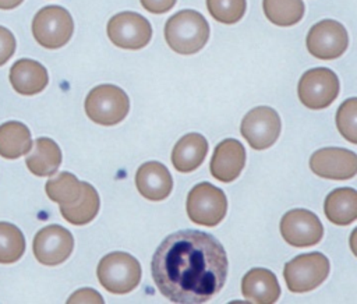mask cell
I'll return each mask as SVG.
<instances>
[{
    "label": "cell",
    "mask_w": 357,
    "mask_h": 304,
    "mask_svg": "<svg viewBox=\"0 0 357 304\" xmlns=\"http://www.w3.org/2000/svg\"><path fill=\"white\" fill-rule=\"evenodd\" d=\"M227 255L218 238L178 230L156 248L151 271L159 291L173 303L201 304L218 294L227 276Z\"/></svg>",
    "instance_id": "cell-1"
},
{
    "label": "cell",
    "mask_w": 357,
    "mask_h": 304,
    "mask_svg": "<svg viewBox=\"0 0 357 304\" xmlns=\"http://www.w3.org/2000/svg\"><path fill=\"white\" fill-rule=\"evenodd\" d=\"M165 39L172 50L180 54L199 52L209 39V24L195 10H181L165 25Z\"/></svg>",
    "instance_id": "cell-2"
},
{
    "label": "cell",
    "mask_w": 357,
    "mask_h": 304,
    "mask_svg": "<svg viewBox=\"0 0 357 304\" xmlns=\"http://www.w3.org/2000/svg\"><path fill=\"white\" fill-rule=\"evenodd\" d=\"M100 284L113 294H127L141 280V265L128 252L114 251L105 255L98 265Z\"/></svg>",
    "instance_id": "cell-3"
},
{
    "label": "cell",
    "mask_w": 357,
    "mask_h": 304,
    "mask_svg": "<svg viewBox=\"0 0 357 304\" xmlns=\"http://www.w3.org/2000/svg\"><path fill=\"white\" fill-rule=\"evenodd\" d=\"M130 110L127 93L112 84H102L89 91L85 99L86 116L96 124L114 126L120 123Z\"/></svg>",
    "instance_id": "cell-4"
},
{
    "label": "cell",
    "mask_w": 357,
    "mask_h": 304,
    "mask_svg": "<svg viewBox=\"0 0 357 304\" xmlns=\"http://www.w3.org/2000/svg\"><path fill=\"white\" fill-rule=\"evenodd\" d=\"M73 17L61 6H46L40 8L32 20L33 38L45 49H59L64 46L73 36Z\"/></svg>",
    "instance_id": "cell-5"
},
{
    "label": "cell",
    "mask_w": 357,
    "mask_h": 304,
    "mask_svg": "<svg viewBox=\"0 0 357 304\" xmlns=\"http://www.w3.org/2000/svg\"><path fill=\"white\" fill-rule=\"evenodd\" d=\"M227 199L225 192L211 183H199L187 197L188 218L201 226L213 227L226 216Z\"/></svg>",
    "instance_id": "cell-6"
},
{
    "label": "cell",
    "mask_w": 357,
    "mask_h": 304,
    "mask_svg": "<svg viewBox=\"0 0 357 304\" xmlns=\"http://www.w3.org/2000/svg\"><path fill=\"white\" fill-rule=\"evenodd\" d=\"M329 273V259L322 252L301 254L284 265L283 276L293 293H305L318 287Z\"/></svg>",
    "instance_id": "cell-7"
},
{
    "label": "cell",
    "mask_w": 357,
    "mask_h": 304,
    "mask_svg": "<svg viewBox=\"0 0 357 304\" xmlns=\"http://www.w3.org/2000/svg\"><path fill=\"white\" fill-rule=\"evenodd\" d=\"M297 92L305 107L314 110L328 107L339 93L337 75L326 67L311 68L301 75Z\"/></svg>",
    "instance_id": "cell-8"
},
{
    "label": "cell",
    "mask_w": 357,
    "mask_h": 304,
    "mask_svg": "<svg viewBox=\"0 0 357 304\" xmlns=\"http://www.w3.org/2000/svg\"><path fill=\"white\" fill-rule=\"evenodd\" d=\"M107 36L117 47L138 50L149 43L152 38V26L141 14L123 11L109 20Z\"/></svg>",
    "instance_id": "cell-9"
},
{
    "label": "cell",
    "mask_w": 357,
    "mask_h": 304,
    "mask_svg": "<svg viewBox=\"0 0 357 304\" xmlns=\"http://www.w3.org/2000/svg\"><path fill=\"white\" fill-rule=\"evenodd\" d=\"M240 130L251 148L262 151L273 145L279 138L280 117L275 109L258 106L244 116Z\"/></svg>",
    "instance_id": "cell-10"
},
{
    "label": "cell",
    "mask_w": 357,
    "mask_h": 304,
    "mask_svg": "<svg viewBox=\"0 0 357 304\" xmlns=\"http://www.w3.org/2000/svg\"><path fill=\"white\" fill-rule=\"evenodd\" d=\"M308 52L321 60H333L342 56L349 45L346 28L335 20L317 22L307 33Z\"/></svg>",
    "instance_id": "cell-11"
},
{
    "label": "cell",
    "mask_w": 357,
    "mask_h": 304,
    "mask_svg": "<svg viewBox=\"0 0 357 304\" xmlns=\"http://www.w3.org/2000/svg\"><path fill=\"white\" fill-rule=\"evenodd\" d=\"M280 233L293 247H311L321 241L324 226L318 216L308 209H291L280 220Z\"/></svg>",
    "instance_id": "cell-12"
},
{
    "label": "cell",
    "mask_w": 357,
    "mask_h": 304,
    "mask_svg": "<svg viewBox=\"0 0 357 304\" xmlns=\"http://www.w3.org/2000/svg\"><path fill=\"white\" fill-rule=\"evenodd\" d=\"M32 248L40 264L54 266L70 257L74 248V237L66 227L49 225L35 234Z\"/></svg>",
    "instance_id": "cell-13"
},
{
    "label": "cell",
    "mask_w": 357,
    "mask_h": 304,
    "mask_svg": "<svg viewBox=\"0 0 357 304\" xmlns=\"http://www.w3.org/2000/svg\"><path fill=\"white\" fill-rule=\"evenodd\" d=\"M310 167L319 177L347 180L357 173V155L344 148H322L311 155Z\"/></svg>",
    "instance_id": "cell-14"
},
{
    "label": "cell",
    "mask_w": 357,
    "mask_h": 304,
    "mask_svg": "<svg viewBox=\"0 0 357 304\" xmlns=\"http://www.w3.org/2000/svg\"><path fill=\"white\" fill-rule=\"evenodd\" d=\"M245 165V149L243 144L234 138L219 142L211 159V174L222 181L231 183L236 180Z\"/></svg>",
    "instance_id": "cell-15"
},
{
    "label": "cell",
    "mask_w": 357,
    "mask_h": 304,
    "mask_svg": "<svg viewBox=\"0 0 357 304\" xmlns=\"http://www.w3.org/2000/svg\"><path fill=\"white\" fill-rule=\"evenodd\" d=\"M135 185L138 192L146 199L162 201L172 192L173 178L163 163L151 160L138 167Z\"/></svg>",
    "instance_id": "cell-16"
},
{
    "label": "cell",
    "mask_w": 357,
    "mask_h": 304,
    "mask_svg": "<svg viewBox=\"0 0 357 304\" xmlns=\"http://www.w3.org/2000/svg\"><path fill=\"white\" fill-rule=\"evenodd\" d=\"M10 82L17 93L31 96L46 88L49 75L39 61L20 59L10 68Z\"/></svg>",
    "instance_id": "cell-17"
},
{
    "label": "cell",
    "mask_w": 357,
    "mask_h": 304,
    "mask_svg": "<svg viewBox=\"0 0 357 304\" xmlns=\"http://www.w3.org/2000/svg\"><path fill=\"white\" fill-rule=\"evenodd\" d=\"M241 293L244 298L252 303L272 304L280 296V286L273 272L265 268H254L244 275Z\"/></svg>",
    "instance_id": "cell-18"
},
{
    "label": "cell",
    "mask_w": 357,
    "mask_h": 304,
    "mask_svg": "<svg viewBox=\"0 0 357 304\" xmlns=\"http://www.w3.org/2000/svg\"><path fill=\"white\" fill-rule=\"evenodd\" d=\"M208 152V141L198 132L181 137L172 151V163L181 173L194 172L201 166Z\"/></svg>",
    "instance_id": "cell-19"
},
{
    "label": "cell",
    "mask_w": 357,
    "mask_h": 304,
    "mask_svg": "<svg viewBox=\"0 0 357 304\" xmlns=\"http://www.w3.org/2000/svg\"><path fill=\"white\" fill-rule=\"evenodd\" d=\"M324 211L326 218L339 226H347L357 218V191L354 188H336L328 194Z\"/></svg>",
    "instance_id": "cell-20"
},
{
    "label": "cell",
    "mask_w": 357,
    "mask_h": 304,
    "mask_svg": "<svg viewBox=\"0 0 357 304\" xmlns=\"http://www.w3.org/2000/svg\"><path fill=\"white\" fill-rule=\"evenodd\" d=\"M25 163L29 172L35 176H52L57 172L61 163V151L53 139L38 138L35 141V148L26 156Z\"/></svg>",
    "instance_id": "cell-21"
},
{
    "label": "cell",
    "mask_w": 357,
    "mask_h": 304,
    "mask_svg": "<svg viewBox=\"0 0 357 304\" xmlns=\"http://www.w3.org/2000/svg\"><path fill=\"white\" fill-rule=\"evenodd\" d=\"M32 149L29 128L20 121H6L0 126V156L18 159Z\"/></svg>",
    "instance_id": "cell-22"
},
{
    "label": "cell",
    "mask_w": 357,
    "mask_h": 304,
    "mask_svg": "<svg viewBox=\"0 0 357 304\" xmlns=\"http://www.w3.org/2000/svg\"><path fill=\"white\" fill-rule=\"evenodd\" d=\"M100 199L98 191L89 184L82 181V191L79 198L71 205H60L63 218L75 226L89 223L99 212Z\"/></svg>",
    "instance_id": "cell-23"
},
{
    "label": "cell",
    "mask_w": 357,
    "mask_h": 304,
    "mask_svg": "<svg viewBox=\"0 0 357 304\" xmlns=\"http://www.w3.org/2000/svg\"><path fill=\"white\" fill-rule=\"evenodd\" d=\"M45 190L47 197L59 205H71L81 195L82 181H78L70 172H61L56 177L47 180Z\"/></svg>",
    "instance_id": "cell-24"
},
{
    "label": "cell",
    "mask_w": 357,
    "mask_h": 304,
    "mask_svg": "<svg viewBox=\"0 0 357 304\" xmlns=\"http://www.w3.org/2000/svg\"><path fill=\"white\" fill-rule=\"evenodd\" d=\"M262 7L266 18L279 26L294 25L304 15L303 0H264Z\"/></svg>",
    "instance_id": "cell-25"
},
{
    "label": "cell",
    "mask_w": 357,
    "mask_h": 304,
    "mask_svg": "<svg viewBox=\"0 0 357 304\" xmlns=\"http://www.w3.org/2000/svg\"><path fill=\"white\" fill-rule=\"evenodd\" d=\"M25 251L22 231L13 223L0 222V264L17 262Z\"/></svg>",
    "instance_id": "cell-26"
},
{
    "label": "cell",
    "mask_w": 357,
    "mask_h": 304,
    "mask_svg": "<svg viewBox=\"0 0 357 304\" xmlns=\"http://www.w3.org/2000/svg\"><path fill=\"white\" fill-rule=\"evenodd\" d=\"M211 15L222 24H234L240 21L245 13V0H206Z\"/></svg>",
    "instance_id": "cell-27"
},
{
    "label": "cell",
    "mask_w": 357,
    "mask_h": 304,
    "mask_svg": "<svg viewBox=\"0 0 357 304\" xmlns=\"http://www.w3.org/2000/svg\"><path fill=\"white\" fill-rule=\"evenodd\" d=\"M336 124L340 134L351 144L357 142V99L344 100L336 113Z\"/></svg>",
    "instance_id": "cell-28"
},
{
    "label": "cell",
    "mask_w": 357,
    "mask_h": 304,
    "mask_svg": "<svg viewBox=\"0 0 357 304\" xmlns=\"http://www.w3.org/2000/svg\"><path fill=\"white\" fill-rule=\"evenodd\" d=\"M17 47L15 38L10 29L0 25V67L6 64L14 54Z\"/></svg>",
    "instance_id": "cell-29"
},
{
    "label": "cell",
    "mask_w": 357,
    "mask_h": 304,
    "mask_svg": "<svg viewBox=\"0 0 357 304\" xmlns=\"http://www.w3.org/2000/svg\"><path fill=\"white\" fill-rule=\"evenodd\" d=\"M142 7L152 14H163L174 7L177 0H139Z\"/></svg>",
    "instance_id": "cell-30"
},
{
    "label": "cell",
    "mask_w": 357,
    "mask_h": 304,
    "mask_svg": "<svg viewBox=\"0 0 357 304\" xmlns=\"http://www.w3.org/2000/svg\"><path fill=\"white\" fill-rule=\"evenodd\" d=\"M103 303V298L92 289H81L75 291L70 298L68 303Z\"/></svg>",
    "instance_id": "cell-31"
},
{
    "label": "cell",
    "mask_w": 357,
    "mask_h": 304,
    "mask_svg": "<svg viewBox=\"0 0 357 304\" xmlns=\"http://www.w3.org/2000/svg\"><path fill=\"white\" fill-rule=\"evenodd\" d=\"M24 0H0V10H13L18 7Z\"/></svg>",
    "instance_id": "cell-32"
}]
</instances>
